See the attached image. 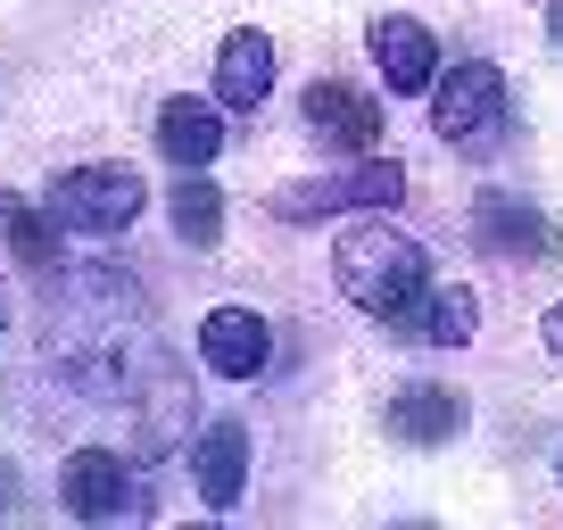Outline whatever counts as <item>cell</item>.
Masks as SVG:
<instances>
[{
	"label": "cell",
	"mask_w": 563,
	"mask_h": 530,
	"mask_svg": "<svg viewBox=\"0 0 563 530\" xmlns=\"http://www.w3.org/2000/svg\"><path fill=\"white\" fill-rule=\"evenodd\" d=\"M464 423H473V407H464L448 382H406V389H389V440H406V448H440V440H456Z\"/></svg>",
	"instance_id": "obj_9"
},
{
	"label": "cell",
	"mask_w": 563,
	"mask_h": 530,
	"mask_svg": "<svg viewBox=\"0 0 563 530\" xmlns=\"http://www.w3.org/2000/svg\"><path fill=\"white\" fill-rule=\"evenodd\" d=\"M555 481H563V456H555Z\"/></svg>",
	"instance_id": "obj_19"
},
{
	"label": "cell",
	"mask_w": 563,
	"mask_h": 530,
	"mask_svg": "<svg viewBox=\"0 0 563 530\" xmlns=\"http://www.w3.org/2000/svg\"><path fill=\"white\" fill-rule=\"evenodd\" d=\"M547 34H555V51H563V0H547Z\"/></svg>",
	"instance_id": "obj_18"
},
{
	"label": "cell",
	"mask_w": 563,
	"mask_h": 530,
	"mask_svg": "<svg viewBox=\"0 0 563 530\" xmlns=\"http://www.w3.org/2000/svg\"><path fill=\"white\" fill-rule=\"evenodd\" d=\"M199 365L224 373V382H257V373L274 365V323H265L257 307H216V316L199 323Z\"/></svg>",
	"instance_id": "obj_7"
},
{
	"label": "cell",
	"mask_w": 563,
	"mask_h": 530,
	"mask_svg": "<svg viewBox=\"0 0 563 530\" xmlns=\"http://www.w3.org/2000/svg\"><path fill=\"white\" fill-rule=\"evenodd\" d=\"M431 133L448 150H464V158H489L497 133H506V67H489V58L448 67L431 84Z\"/></svg>",
	"instance_id": "obj_2"
},
{
	"label": "cell",
	"mask_w": 563,
	"mask_h": 530,
	"mask_svg": "<svg viewBox=\"0 0 563 530\" xmlns=\"http://www.w3.org/2000/svg\"><path fill=\"white\" fill-rule=\"evenodd\" d=\"M166 216H175V232L191 249H216V232H224V191L208 183V166H183V183L166 191Z\"/></svg>",
	"instance_id": "obj_15"
},
{
	"label": "cell",
	"mask_w": 563,
	"mask_h": 530,
	"mask_svg": "<svg viewBox=\"0 0 563 530\" xmlns=\"http://www.w3.org/2000/svg\"><path fill=\"white\" fill-rule=\"evenodd\" d=\"M191 464H199V497H208V506H241V489H249V431L241 423H208L199 448H191Z\"/></svg>",
	"instance_id": "obj_13"
},
{
	"label": "cell",
	"mask_w": 563,
	"mask_h": 530,
	"mask_svg": "<svg viewBox=\"0 0 563 530\" xmlns=\"http://www.w3.org/2000/svg\"><path fill=\"white\" fill-rule=\"evenodd\" d=\"M473 241L489 249V257H555V224H547L530 199H514V191L473 199Z\"/></svg>",
	"instance_id": "obj_10"
},
{
	"label": "cell",
	"mask_w": 563,
	"mask_h": 530,
	"mask_svg": "<svg viewBox=\"0 0 563 530\" xmlns=\"http://www.w3.org/2000/svg\"><path fill=\"white\" fill-rule=\"evenodd\" d=\"M58 506L75 522H124V514H150V489L117 448H75L67 473H58Z\"/></svg>",
	"instance_id": "obj_5"
},
{
	"label": "cell",
	"mask_w": 563,
	"mask_h": 530,
	"mask_svg": "<svg viewBox=\"0 0 563 530\" xmlns=\"http://www.w3.org/2000/svg\"><path fill=\"white\" fill-rule=\"evenodd\" d=\"M332 283H340L349 307H365L373 323H389L431 283V249L389 232V224H356V232H340V249H332Z\"/></svg>",
	"instance_id": "obj_1"
},
{
	"label": "cell",
	"mask_w": 563,
	"mask_h": 530,
	"mask_svg": "<svg viewBox=\"0 0 563 530\" xmlns=\"http://www.w3.org/2000/svg\"><path fill=\"white\" fill-rule=\"evenodd\" d=\"M539 340H547V356H563V307H547V316H539Z\"/></svg>",
	"instance_id": "obj_17"
},
{
	"label": "cell",
	"mask_w": 563,
	"mask_h": 530,
	"mask_svg": "<svg viewBox=\"0 0 563 530\" xmlns=\"http://www.w3.org/2000/svg\"><path fill=\"white\" fill-rule=\"evenodd\" d=\"M265 91H274V42H265L257 25H241V34H224V51H216V100L257 108Z\"/></svg>",
	"instance_id": "obj_12"
},
{
	"label": "cell",
	"mask_w": 563,
	"mask_h": 530,
	"mask_svg": "<svg viewBox=\"0 0 563 530\" xmlns=\"http://www.w3.org/2000/svg\"><path fill=\"white\" fill-rule=\"evenodd\" d=\"M141 175L133 166H67V175L51 183V199H42V208H51V224L58 232H84V241H108V232H124L141 216Z\"/></svg>",
	"instance_id": "obj_4"
},
{
	"label": "cell",
	"mask_w": 563,
	"mask_h": 530,
	"mask_svg": "<svg viewBox=\"0 0 563 530\" xmlns=\"http://www.w3.org/2000/svg\"><path fill=\"white\" fill-rule=\"evenodd\" d=\"M406 199V166L382 158V150H365L356 166H340V175H316V183H282L274 191V216L282 224H323V216H356V208H398Z\"/></svg>",
	"instance_id": "obj_3"
},
{
	"label": "cell",
	"mask_w": 563,
	"mask_h": 530,
	"mask_svg": "<svg viewBox=\"0 0 563 530\" xmlns=\"http://www.w3.org/2000/svg\"><path fill=\"white\" fill-rule=\"evenodd\" d=\"M0 323H9V307H0Z\"/></svg>",
	"instance_id": "obj_20"
},
{
	"label": "cell",
	"mask_w": 563,
	"mask_h": 530,
	"mask_svg": "<svg viewBox=\"0 0 563 530\" xmlns=\"http://www.w3.org/2000/svg\"><path fill=\"white\" fill-rule=\"evenodd\" d=\"M307 133L332 142L340 158H365V150H382V108H373V91H356V84H316L307 91Z\"/></svg>",
	"instance_id": "obj_8"
},
{
	"label": "cell",
	"mask_w": 563,
	"mask_h": 530,
	"mask_svg": "<svg viewBox=\"0 0 563 530\" xmlns=\"http://www.w3.org/2000/svg\"><path fill=\"white\" fill-rule=\"evenodd\" d=\"M158 150L175 166H216V150H224V117H216V100H166L158 108Z\"/></svg>",
	"instance_id": "obj_14"
},
{
	"label": "cell",
	"mask_w": 563,
	"mask_h": 530,
	"mask_svg": "<svg viewBox=\"0 0 563 530\" xmlns=\"http://www.w3.org/2000/svg\"><path fill=\"white\" fill-rule=\"evenodd\" d=\"M0 241H9L18 265H34V274H51V257H58L51 208H34V199H18V191H0Z\"/></svg>",
	"instance_id": "obj_16"
},
{
	"label": "cell",
	"mask_w": 563,
	"mask_h": 530,
	"mask_svg": "<svg viewBox=\"0 0 563 530\" xmlns=\"http://www.w3.org/2000/svg\"><path fill=\"white\" fill-rule=\"evenodd\" d=\"M373 67H382L389 91H431L440 84V42L415 18H373Z\"/></svg>",
	"instance_id": "obj_11"
},
{
	"label": "cell",
	"mask_w": 563,
	"mask_h": 530,
	"mask_svg": "<svg viewBox=\"0 0 563 530\" xmlns=\"http://www.w3.org/2000/svg\"><path fill=\"white\" fill-rule=\"evenodd\" d=\"M481 323V299L464 283H422L415 299L389 316V340H406V349H464Z\"/></svg>",
	"instance_id": "obj_6"
}]
</instances>
